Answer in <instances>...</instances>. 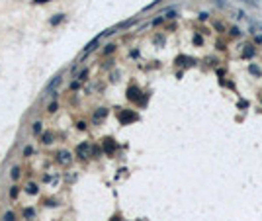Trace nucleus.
I'll use <instances>...</instances> for the list:
<instances>
[{
  "label": "nucleus",
  "instance_id": "obj_1",
  "mask_svg": "<svg viewBox=\"0 0 262 221\" xmlns=\"http://www.w3.org/2000/svg\"><path fill=\"white\" fill-rule=\"evenodd\" d=\"M135 119H137V114L131 112V110H123L119 114V121L121 123H129V121H135Z\"/></svg>",
  "mask_w": 262,
  "mask_h": 221
},
{
  "label": "nucleus",
  "instance_id": "obj_2",
  "mask_svg": "<svg viewBox=\"0 0 262 221\" xmlns=\"http://www.w3.org/2000/svg\"><path fill=\"white\" fill-rule=\"evenodd\" d=\"M139 94H141V92H139L137 86H131L129 90H127V98H129L131 102H137V100H139Z\"/></svg>",
  "mask_w": 262,
  "mask_h": 221
},
{
  "label": "nucleus",
  "instance_id": "obj_3",
  "mask_svg": "<svg viewBox=\"0 0 262 221\" xmlns=\"http://www.w3.org/2000/svg\"><path fill=\"white\" fill-rule=\"evenodd\" d=\"M254 53H256L254 45H244V49H242V59H252Z\"/></svg>",
  "mask_w": 262,
  "mask_h": 221
},
{
  "label": "nucleus",
  "instance_id": "obj_4",
  "mask_svg": "<svg viewBox=\"0 0 262 221\" xmlns=\"http://www.w3.org/2000/svg\"><path fill=\"white\" fill-rule=\"evenodd\" d=\"M59 163H63V164L71 163V155H69L67 151H61V153H59Z\"/></svg>",
  "mask_w": 262,
  "mask_h": 221
},
{
  "label": "nucleus",
  "instance_id": "obj_5",
  "mask_svg": "<svg viewBox=\"0 0 262 221\" xmlns=\"http://www.w3.org/2000/svg\"><path fill=\"white\" fill-rule=\"evenodd\" d=\"M249 72H250V74H254V76H260V74H262V71H260V67H258V65H250L249 67Z\"/></svg>",
  "mask_w": 262,
  "mask_h": 221
},
{
  "label": "nucleus",
  "instance_id": "obj_6",
  "mask_svg": "<svg viewBox=\"0 0 262 221\" xmlns=\"http://www.w3.org/2000/svg\"><path fill=\"white\" fill-rule=\"evenodd\" d=\"M176 63H178V65H192V63H194V59H190V57H178Z\"/></svg>",
  "mask_w": 262,
  "mask_h": 221
},
{
  "label": "nucleus",
  "instance_id": "obj_7",
  "mask_svg": "<svg viewBox=\"0 0 262 221\" xmlns=\"http://www.w3.org/2000/svg\"><path fill=\"white\" fill-rule=\"evenodd\" d=\"M104 147H106V151H108V153H111V151L116 149V145H113V141H111V139H106Z\"/></svg>",
  "mask_w": 262,
  "mask_h": 221
},
{
  "label": "nucleus",
  "instance_id": "obj_8",
  "mask_svg": "<svg viewBox=\"0 0 262 221\" xmlns=\"http://www.w3.org/2000/svg\"><path fill=\"white\" fill-rule=\"evenodd\" d=\"M59 82H61V76H55V78H53V80H51V82H49V84H47V88H49V90H51V88H55V86L59 84Z\"/></svg>",
  "mask_w": 262,
  "mask_h": 221
},
{
  "label": "nucleus",
  "instance_id": "obj_9",
  "mask_svg": "<svg viewBox=\"0 0 262 221\" xmlns=\"http://www.w3.org/2000/svg\"><path fill=\"white\" fill-rule=\"evenodd\" d=\"M33 215H35V211H33V209H24V217H26V219H33Z\"/></svg>",
  "mask_w": 262,
  "mask_h": 221
},
{
  "label": "nucleus",
  "instance_id": "obj_10",
  "mask_svg": "<svg viewBox=\"0 0 262 221\" xmlns=\"http://www.w3.org/2000/svg\"><path fill=\"white\" fill-rule=\"evenodd\" d=\"M229 33L233 35V37H239V35H241V32H239V27H231V29H229Z\"/></svg>",
  "mask_w": 262,
  "mask_h": 221
},
{
  "label": "nucleus",
  "instance_id": "obj_11",
  "mask_svg": "<svg viewBox=\"0 0 262 221\" xmlns=\"http://www.w3.org/2000/svg\"><path fill=\"white\" fill-rule=\"evenodd\" d=\"M14 219H16V215H14L12 211H8V213L4 215V221H14Z\"/></svg>",
  "mask_w": 262,
  "mask_h": 221
},
{
  "label": "nucleus",
  "instance_id": "obj_12",
  "mask_svg": "<svg viewBox=\"0 0 262 221\" xmlns=\"http://www.w3.org/2000/svg\"><path fill=\"white\" fill-rule=\"evenodd\" d=\"M194 43H196V45H202L203 37H202V35H194Z\"/></svg>",
  "mask_w": 262,
  "mask_h": 221
},
{
  "label": "nucleus",
  "instance_id": "obj_13",
  "mask_svg": "<svg viewBox=\"0 0 262 221\" xmlns=\"http://www.w3.org/2000/svg\"><path fill=\"white\" fill-rule=\"evenodd\" d=\"M106 114H108V112H106L104 108H100V110L96 112V117H106Z\"/></svg>",
  "mask_w": 262,
  "mask_h": 221
},
{
  "label": "nucleus",
  "instance_id": "obj_14",
  "mask_svg": "<svg viewBox=\"0 0 262 221\" xmlns=\"http://www.w3.org/2000/svg\"><path fill=\"white\" fill-rule=\"evenodd\" d=\"M27 192H29V194H35V192H37V186H35V184H29V186H27Z\"/></svg>",
  "mask_w": 262,
  "mask_h": 221
},
{
  "label": "nucleus",
  "instance_id": "obj_15",
  "mask_svg": "<svg viewBox=\"0 0 262 221\" xmlns=\"http://www.w3.org/2000/svg\"><path fill=\"white\" fill-rule=\"evenodd\" d=\"M12 178H14V180H18V178H20V168H14L12 170Z\"/></svg>",
  "mask_w": 262,
  "mask_h": 221
},
{
  "label": "nucleus",
  "instance_id": "obj_16",
  "mask_svg": "<svg viewBox=\"0 0 262 221\" xmlns=\"http://www.w3.org/2000/svg\"><path fill=\"white\" fill-rule=\"evenodd\" d=\"M51 139H53L51 133H45V135H43V143H51Z\"/></svg>",
  "mask_w": 262,
  "mask_h": 221
},
{
  "label": "nucleus",
  "instance_id": "obj_17",
  "mask_svg": "<svg viewBox=\"0 0 262 221\" xmlns=\"http://www.w3.org/2000/svg\"><path fill=\"white\" fill-rule=\"evenodd\" d=\"M213 26H215V29H217V32H223V29H225V27H223V24H221V22H215V24H213Z\"/></svg>",
  "mask_w": 262,
  "mask_h": 221
},
{
  "label": "nucleus",
  "instance_id": "obj_18",
  "mask_svg": "<svg viewBox=\"0 0 262 221\" xmlns=\"http://www.w3.org/2000/svg\"><path fill=\"white\" fill-rule=\"evenodd\" d=\"M33 133H41V123H39V121L33 125Z\"/></svg>",
  "mask_w": 262,
  "mask_h": 221
},
{
  "label": "nucleus",
  "instance_id": "obj_19",
  "mask_svg": "<svg viewBox=\"0 0 262 221\" xmlns=\"http://www.w3.org/2000/svg\"><path fill=\"white\" fill-rule=\"evenodd\" d=\"M113 49H116V45H108V47H106V55H108V53H111V51H113Z\"/></svg>",
  "mask_w": 262,
  "mask_h": 221
},
{
  "label": "nucleus",
  "instance_id": "obj_20",
  "mask_svg": "<svg viewBox=\"0 0 262 221\" xmlns=\"http://www.w3.org/2000/svg\"><path fill=\"white\" fill-rule=\"evenodd\" d=\"M10 196H12V198H16V196H18V188H16V186H14V188H12V192H10Z\"/></svg>",
  "mask_w": 262,
  "mask_h": 221
},
{
  "label": "nucleus",
  "instance_id": "obj_21",
  "mask_svg": "<svg viewBox=\"0 0 262 221\" xmlns=\"http://www.w3.org/2000/svg\"><path fill=\"white\" fill-rule=\"evenodd\" d=\"M247 106H249V102H244V100H241V102H239V108H247Z\"/></svg>",
  "mask_w": 262,
  "mask_h": 221
},
{
  "label": "nucleus",
  "instance_id": "obj_22",
  "mask_svg": "<svg viewBox=\"0 0 262 221\" xmlns=\"http://www.w3.org/2000/svg\"><path fill=\"white\" fill-rule=\"evenodd\" d=\"M61 20H63V16H59V18H55V20H51V24H59Z\"/></svg>",
  "mask_w": 262,
  "mask_h": 221
},
{
  "label": "nucleus",
  "instance_id": "obj_23",
  "mask_svg": "<svg viewBox=\"0 0 262 221\" xmlns=\"http://www.w3.org/2000/svg\"><path fill=\"white\" fill-rule=\"evenodd\" d=\"M47 110H49V112H55V110H57V104H51L49 108H47Z\"/></svg>",
  "mask_w": 262,
  "mask_h": 221
},
{
  "label": "nucleus",
  "instance_id": "obj_24",
  "mask_svg": "<svg viewBox=\"0 0 262 221\" xmlns=\"http://www.w3.org/2000/svg\"><path fill=\"white\" fill-rule=\"evenodd\" d=\"M254 41L256 43H262V35H254Z\"/></svg>",
  "mask_w": 262,
  "mask_h": 221
},
{
  "label": "nucleus",
  "instance_id": "obj_25",
  "mask_svg": "<svg viewBox=\"0 0 262 221\" xmlns=\"http://www.w3.org/2000/svg\"><path fill=\"white\" fill-rule=\"evenodd\" d=\"M111 221H121V219H119V217H113V219H111Z\"/></svg>",
  "mask_w": 262,
  "mask_h": 221
}]
</instances>
